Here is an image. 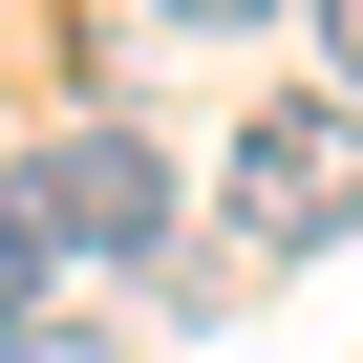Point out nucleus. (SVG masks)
Instances as JSON below:
<instances>
[{
    "instance_id": "1",
    "label": "nucleus",
    "mask_w": 363,
    "mask_h": 363,
    "mask_svg": "<svg viewBox=\"0 0 363 363\" xmlns=\"http://www.w3.org/2000/svg\"><path fill=\"white\" fill-rule=\"evenodd\" d=\"M0 235H22L43 278H65V257H107V278H128V257H150V278L193 257V235H171V150H150L128 107H65L22 171H0Z\"/></svg>"
},
{
    "instance_id": "2",
    "label": "nucleus",
    "mask_w": 363,
    "mask_h": 363,
    "mask_svg": "<svg viewBox=\"0 0 363 363\" xmlns=\"http://www.w3.org/2000/svg\"><path fill=\"white\" fill-rule=\"evenodd\" d=\"M320 235H363V107L342 86H278L235 128V257H320Z\"/></svg>"
},
{
    "instance_id": "3",
    "label": "nucleus",
    "mask_w": 363,
    "mask_h": 363,
    "mask_svg": "<svg viewBox=\"0 0 363 363\" xmlns=\"http://www.w3.org/2000/svg\"><path fill=\"white\" fill-rule=\"evenodd\" d=\"M150 22H193V43H235V22H299V0H150Z\"/></svg>"
},
{
    "instance_id": "4",
    "label": "nucleus",
    "mask_w": 363,
    "mask_h": 363,
    "mask_svg": "<svg viewBox=\"0 0 363 363\" xmlns=\"http://www.w3.org/2000/svg\"><path fill=\"white\" fill-rule=\"evenodd\" d=\"M299 22H320V65H342V107H363V0H299Z\"/></svg>"
},
{
    "instance_id": "5",
    "label": "nucleus",
    "mask_w": 363,
    "mask_h": 363,
    "mask_svg": "<svg viewBox=\"0 0 363 363\" xmlns=\"http://www.w3.org/2000/svg\"><path fill=\"white\" fill-rule=\"evenodd\" d=\"M22 320H43V257H22V235H0V342H22Z\"/></svg>"
},
{
    "instance_id": "6",
    "label": "nucleus",
    "mask_w": 363,
    "mask_h": 363,
    "mask_svg": "<svg viewBox=\"0 0 363 363\" xmlns=\"http://www.w3.org/2000/svg\"><path fill=\"white\" fill-rule=\"evenodd\" d=\"M0 363H107V342H86V320H22V342H0Z\"/></svg>"
}]
</instances>
